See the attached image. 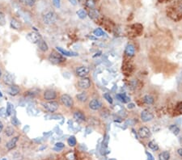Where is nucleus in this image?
<instances>
[{"label": "nucleus", "instance_id": "nucleus-1", "mask_svg": "<svg viewBox=\"0 0 182 160\" xmlns=\"http://www.w3.org/2000/svg\"><path fill=\"white\" fill-rule=\"evenodd\" d=\"M40 99H41L43 102H47V101H53L56 100L58 98V93L57 91L54 89H45L44 91H41V93L40 95Z\"/></svg>", "mask_w": 182, "mask_h": 160}, {"label": "nucleus", "instance_id": "nucleus-2", "mask_svg": "<svg viewBox=\"0 0 182 160\" xmlns=\"http://www.w3.org/2000/svg\"><path fill=\"white\" fill-rule=\"evenodd\" d=\"M41 19L45 25H52L57 22L58 15L53 11H47L42 14Z\"/></svg>", "mask_w": 182, "mask_h": 160}, {"label": "nucleus", "instance_id": "nucleus-3", "mask_svg": "<svg viewBox=\"0 0 182 160\" xmlns=\"http://www.w3.org/2000/svg\"><path fill=\"white\" fill-rule=\"evenodd\" d=\"M59 104H62L65 108L71 109L74 105H75V99H73L70 95L68 94H62L59 97Z\"/></svg>", "mask_w": 182, "mask_h": 160}, {"label": "nucleus", "instance_id": "nucleus-4", "mask_svg": "<svg viewBox=\"0 0 182 160\" xmlns=\"http://www.w3.org/2000/svg\"><path fill=\"white\" fill-rule=\"evenodd\" d=\"M86 104L87 108L92 112H99L103 108V104L101 100L97 98H92L89 99Z\"/></svg>", "mask_w": 182, "mask_h": 160}, {"label": "nucleus", "instance_id": "nucleus-5", "mask_svg": "<svg viewBox=\"0 0 182 160\" xmlns=\"http://www.w3.org/2000/svg\"><path fill=\"white\" fill-rule=\"evenodd\" d=\"M41 106L49 113H53L58 111L59 106H60V104H59V102L56 101V100H53V101L42 102Z\"/></svg>", "mask_w": 182, "mask_h": 160}, {"label": "nucleus", "instance_id": "nucleus-6", "mask_svg": "<svg viewBox=\"0 0 182 160\" xmlns=\"http://www.w3.org/2000/svg\"><path fill=\"white\" fill-rule=\"evenodd\" d=\"M91 80L87 78V77H84V78H80L78 80L76 83L77 88L80 91H87L91 87Z\"/></svg>", "mask_w": 182, "mask_h": 160}, {"label": "nucleus", "instance_id": "nucleus-7", "mask_svg": "<svg viewBox=\"0 0 182 160\" xmlns=\"http://www.w3.org/2000/svg\"><path fill=\"white\" fill-rule=\"evenodd\" d=\"M41 93V90L37 87H34L25 91L24 92V96L28 99H36L40 97Z\"/></svg>", "mask_w": 182, "mask_h": 160}, {"label": "nucleus", "instance_id": "nucleus-8", "mask_svg": "<svg viewBox=\"0 0 182 160\" xmlns=\"http://www.w3.org/2000/svg\"><path fill=\"white\" fill-rule=\"evenodd\" d=\"M48 61L53 65H59L64 61V58L59 52H51L49 54Z\"/></svg>", "mask_w": 182, "mask_h": 160}, {"label": "nucleus", "instance_id": "nucleus-9", "mask_svg": "<svg viewBox=\"0 0 182 160\" xmlns=\"http://www.w3.org/2000/svg\"><path fill=\"white\" fill-rule=\"evenodd\" d=\"M0 81L6 87H10L11 85L15 84V77L9 72L5 71Z\"/></svg>", "mask_w": 182, "mask_h": 160}, {"label": "nucleus", "instance_id": "nucleus-10", "mask_svg": "<svg viewBox=\"0 0 182 160\" xmlns=\"http://www.w3.org/2000/svg\"><path fill=\"white\" fill-rule=\"evenodd\" d=\"M75 99L78 104H86L89 100V94L87 91H82L75 96Z\"/></svg>", "mask_w": 182, "mask_h": 160}, {"label": "nucleus", "instance_id": "nucleus-11", "mask_svg": "<svg viewBox=\"0 0 182 160\" xmlns=\"http://www.w3.org/2000/svg\"><path fill=\"white\" fill-rule=\"evenodd\" d=\"M90 73V69L89 67H87V66H77L75 70V74L77 77L79 78H84V77H87V76L89 75Z\"/></svg>", "mask_w": 182, "mask_h": 160}, {"label": "nucleus", "instance_id": "nucleus-12", "mask_svg": "<svg viewBox=\"0 0 182 160\" xmlns=\"http://www.w3.org/2000/svg\"><path fill=\"white\" fill-rule=\"evenodd\" d=\"M72 116L73 118L77 122H84L86 121L87 117L85 113H83V111L79 110V109H75L73 111L72 113Z\"/></svg>", "mask_w": 182, "mask_h": 160}, {"label": "nucleus", "instance_id": "nucleus-13", "mask_svg": "<svg viewBox=\"0 0 182 160\" xmlns=\"http://www.w3.org/2000/svg\"><path fill=\"white\" fill-rule=\"evenodd\" d=\"M140 119L143 122H150L154 119V114L149 110L145 109L140 113Z\"/></svg>", "mask_w": 182, "mask_h": 160}, {"label": "nucleus", "instance_id": "nucleus-14", "mask_svg": "<svg viewBox=\"0 0 182 160\" xmlns=\"http://www.w3.org/2000/svg\"><path fill=\"white\" fill-rule=\"evenodd\" d=\"M41 36L37 33H35V32H31V33H29L27 35H26V39L29 41L30 43H33V44H37L39 42V41L41 39Z\"/></svg>", "mask_w": 182, "mask_h": 160}, {"label": "nucleus", "instance_id": "nucleus-15", "mask_svg": "<svg viewBox=\"0 0 182 160\" xmlns=\"http://www.w3.org/2000/svg\"><path fill=\"white\" fill-rule=\"evenodd\" d=\"M22 92V89L19 85L13 84L10 87H7V93L11 96H16Z\"/></svg>", "mask_w": 182, "mask_h": 160}, {"label": "nucleus", "instance_id": "nucleus-16", "mask_svg": "<svg viewBox=\"0 0 182 160\" xmlns=\"http://www.w3.org/2000/svg\"><path fill=\"white\" fill-rule=\"evenodd\" d=\"M138 134H139V137H141L143 139L149 138L151 136V130L149 129V128L146 127V126L139 128V129L138 130Z\"/></svg>", "mask_w": 182, "mask_h": 160}, {"label": "nucleus", "instance_id": "nucleus-17", "mask_svg": "<svg viewBox=\"0 0 182 160\" xmlns=\"http://www.w3.org/2000/svg\"><path fill=\"white\" fill-rule=\"evenodd\" d=\"M18 141H19V136L12 137L9 141L6 142V145H5L6 149L7 151H12L13 149L16 147V144H17Z\"/></svg>", "mask_w": 182, "mask_h": 160}, {"label": "nucleus", "instance_id": "nucleus-18", "mask_svg": "<svg viewBox=\"0 0 182 160\" xmlns=\"http://www.w3.org/2000/svg\"><path fill=\"white\" fill-rule=\"evenodd\" d=\"M10 26L12 29H15V30H21L23 28V24L22 23L19 21V19H15V18H12L11 19V22H10Z\"/></svg>", "mask_w": 182, "mask_h": 160}, {"label": "nucleus", "instance_id": "nucleus-19", "mask_svg": "<svg viewBox=\"0 0 182 160\" xmlns=\"http://www.w3.org/2000/svg\"><path fill=\"white\" fill-rule=\"evenodd\" d=\"M3 133H4L5 136H7V137H14L15 133V128L12 125H7V127H4Z\"/></svg>", "mask_w": 182, "mask_h": 160}, {"label": "nucleus", "instance_id": "nucleus-20", "mask_svg": "<svg viewBox=\"0 0 182 160\" xmlns=\"http://www.w3.org/2000/svg\"><path fill=\"white\" fill-rule=\"evenodd\" d=\"M37 47H38V49L42 53H47L49 51V45L47 42L44 40L43 38H41L39 42L37 44Z\"/></svg>", "mask_w": 182, "mask_h": 160}, {"label": "nucleus", "instance_id": "nucleus-21", "mask_svg": "<svg viewBox=\"0 0 182 160\" xmlns=\"http://www.w3.org/2000/svg\"><path fill=\"white\" fill-rule=\"evenodd\" d=\"M125 55L128 57H133L135 53V48L133 45L129 44L126 45L125 49Z\"/></svg>", "mask_w": 182, "mask_h": 160}, {"label": "nucleus", "instance_id": "nucleus-22", "mask_svg": "<svg viewBox=\"0 0 182 160\" xmlns=\"http://www.w3.org/2000/svg\"><path fill=\"white\" fill-rule=\"evenodd\" d=\"M87 15L91 18V19H97L99 17H100V12L96 8H92V9H90V11H88L87 13Z\"/></svg>", "mask_w": 182, "mask_h": 160}, {"label": "nucleus", "instance_id": "nucleus-23", "mask_svg": "<svg viewBox=\"0 0 182 160\" xmlns=\"http://www.w3.org/2000/svg\"><path fill=\"white\" fill-rule=\"evenodd\" d=\"M56 48H57L58 52L60 53L62 55H65V56H68V57H76L79 55L77 53L71 52V51H67V50L63 49L61 47H56Z\"/></svg>", "mask_w": 182, "mask_h": 160}, {"label": "nucleus", "instance_id": "nucleus-24", "mask_svg": "<svg viewBox=\"0 0 182 160\" xmlns=\"http://www.w3.org/2000/svg\"><path fill=\"white\" fill-rule=\"evenodd\" d=\"M143 99L144 103L146 104H147V105H151L155 102V99H154V98L151 95H144Z\"/></svg>", "mask_w": 182, "mask_h": 160}, {"label": "nucleus", "instance_id": "nucleus-25", "mask_svg": "<svg viewBox=\"0 0 182 160\" xmlns=\"http://www.w3.org/2000/svg\"><path fill=\"white\" fill-rule=\"evenodd\" d=\"M170 153L168 151H163L159 155V160H169Z\"/></svg>", "mask_w": 182, "mask_h": 160}, {"label": "nucleus", "instance_id": "nucleus-26", "mask_svg": "<svg viewBox=\"0 0 182 160\" xmlns=\"http://www.w3.org/2000/svg\"><path fill=\"white\" fill-rule=\"evenodd\" d=\"M116 97L117 99L121 101V103H127L129 101V98L125 95V94H117L116 95Z\"/></svg>", "mask_w": 182, "mask_h": 160}, {"label": "nucleus", "instance_id": "nucleus-27", "mask_svg": "<svg viewBox=\"0 0 182 160\" xmlns=\"http://www.w3.org/2000/svg\"><path fill=\"white\" fill-rule=\"evenodd\" d=\"M77 15L79 16V18L81 19H83L86 18L87 16V13L86 11H84L83 9H79V11H77L76 12Z\"/></svg>", "mask_w": 182, "mask_h": 160}, {"label": "nucleus", "instance_id": "nucleus-28", "mask_svg": "<svg viewBox=\"0 0 182 160\" xmlns=\"http://www.w3.org/2000/svg\"><path fill=\"white\" fill-rule=\"evenodd\" d=\"M67 144L69 145L70 146H75L77 144V141L76 138L75 136H70L69 138L67 139Z\"/></svg>", "mask_w": 182, "mask_h": 160}, {"label": "nucleus", "instance_id": "nucleus-29", "mask_svg": "<svg viewBox=\"0 0 182 160\" xmlns=\"http://www.w3.org/2000/svg\"><path fill=\"white\" fill-rule=\"evenodd\" d=\"M12 112H13V105L8 102L7 104V109H6V115H7V117H10L11 115Z\"/></svg>", "mask_w": 182, "mask_h": 160}, {"label": "nucleus", "instance_id": "nucleus-30", "mask_svg": "<svg viewBox=\"0 0 182 160\" xmlns=\"http://www.w3.org/2000/svg\"><path fill=\"white\" fill-rule=\"evenodd\" d=\"M169 129H170V131L173 133V134H175V135H178V134L180 133V129H179V127H177V125H170V126H169Z\"/></svg>", "mask_w": 182, "mask_h": 160}, {"label": "nucleus", "instance_id": "nucleus-31", "mask_svg": "<svg viewBox=\"0 0 182 160\" xmlns=\"http://www.w3.org/2000/svg\"><path fill=\"white\" fill-rule=\"evenodd\" d=\"M85 5H86L87 7H88V8H90V9L95 8V6H96V1H95V0H86V2H85Z\"/></svg>", "mask_w": 182, "mask_h": 160}, {"label": "nucleus", "instance_id": "nucleus-32", "mask_svg": "<svg viewBox=\"0 0 182 160\" xmlns=\"http://www.w3.org/2000/svg\"><path fill=\"white\" fill-rule=\"evenodd\" d=\"M93 34H94V36H96V37H102L103 35H105V32H104L101 28H96V29L93 31Z\"/></svg>", "mask_w": 182, "mask_h": 160}, {"label": "nucleus", "instance_id": "nucleus-33", "mask_svg": "<svg viewBox=\"0 0 182 160\" xmlns=\"http://www.w3.org/2000/svg\"><path fill=\"white\" fill-rule=\"evenodd\" d=\"M148 147L150 149H151L152 151H158L159 150V146L154 141H151L148 143Z\"/></svg>", "mask_w": 182, "mask_h": 160}, {"label": "nucleus", "instance_id": "nucleus-34", "mask_svg": "<svg viewBox=\"0 0 182 160\" xmlns=\"http://www.w3.org/2000/svg\"><path fill=\"white\" fill-rule=\"evenodd\" d=\"M6 24V16L3 11H0V27Z\"/></svg>", "mask_w": 182, "mask_h": 160}, {"label": "nucleus", "instance_id": "nucleus-35", "mask_svg": "<svg viewBox=\"0 0 182 160\" xmlns=\"http://www.w3.org/2000/svg\"><path fill=\"white\" fill-rule=\"evenodd\" d=\"M64 147H65V144H64V143H62V142H57V143L55 144V147L53 148V150L57 151H62Z\"/></svg>", "mask_w": 182, "mask_h": 160}, {"label": "nucleus", "instance_id": "nucleus-36", "mask_svg": "<svg viewBox=\"0 0 182 160\" xmlns=\"http://www.w3.org/2000/svg\"><path fill=\"white\" fill-rule=\"evenodd\" d=\"M36 2L37 0H24V4L29 7H33L34 5L36 4Z\"/></svg>", "mask_w": 182, "mask_h": 160}, {"label": "nucleus", "instance_id": "nucleus-37", "mask_svg": "<svg viewBox=\"0 0 182 160\" xmlns=\"http://www.w3.org/2000/svg\"><path fill=\"white\" fill-rule=\"evenodd\" d=\"M11 125L15 126V127H16V126H18L19 125V121H18V119L16 118L15 116H12L11 117Z\"/></svg>", "mask_w": 182, "mask_h": 160}, {"label": "nucleus", "instance_id": "nucleus-38", "mask_svg": "<svg viewBox=\"0 0 182 160\" xmlns=\"http://www.w3.org/2000/svg\"><path fill=\"white\" fill-rule=\"evenodd\" d=\"M104 98L106 99V101H108L109 104H113V97L111 96L109 93H105L104 94Z\"/></svg>", "mask_w": 182, "mask_h": 160}, {"label": "nucleus", "instance_id": "nucleus-39", "mask_svg": "<svg viewBox=\"0 0 182 160\" xmlns=\"http://www.w3.org/2000/svg\"><path fill=\"white\" fill-rule=\"evenodd\" d=\"M7 115H6V110H5V108H0V118L5 117Z\"/></svg>", "mask_w": 182, "mask_h": 160}, {"label": "nucleus", "instance_id": "nucleus-40", "mask_svg": "<svg viewBox=\"0 0 182 160\" xmlns=\"http://www.w3.org/2000/svg\"><path fill=\"white\" fill-rule=\"evenodd\" d=\"M4 123L3 122V121L0 119V133H3V129H4Z\"/></svg>", "mask_w": 182, "mask_h": 160}, {"label": "nucleus", "instance_id": "nucleus-41", "mask_svg": "<svg viewBox=\"0 0 182 160\" xmlns=\"http://www.w3.org/2000/svg\"><path fill=\"white\" fill-rule=\"evenodd\" d=\"M53 5L57 7V8H59L60 7V0H53Z\"/></svg>", "mask_w": 182, "mask_h": 160}, {"label": "nucleus", "instance_id": "nucleus-42", "mask_svg": "<svg viewBox=\"0 0 182 160\" xmlns=\"http://www.w3.org/2000/svg\"><path fill=\"white\" fill-rule=\"evenodd\" d=\"M146 154H147V160H155L154 159V157L152 156V155H151V153L147 152Z\"/></svg>", "mask_w": 182, "mask_h": 160}, {"label": "nucleus", "instance_id": "nucleus-43", "mask_svg": "<svg viewBox=\"0 0 182 160\" xmlns=\"http://www.w3.org/2000/svg\"><path fill=\"white\" fill-rule=\"evenodd\" d=\"M4 69L3 68V66H0V79H1V78L3 77V74H4Z\"/></svg>", "mask_w": 182, "mask_h": 160}, {"label": "nucleus", "instance_id": "nucleus-44", "mask_svg": "<svg viewBox=\"0 0 182 160\" xmlns=\"http://www.w3.org/2000/svg\"><path fill=\"white\" fill-rule=\"evenodd\" d=\"M69 2H71V3L74 5V6H75L77 4V1L76 0H68Z\"/></svg>", "mask_w": 182, "mask_h": 160}, {"label": "nucleus", "instance_id": "nucleus-45", "mask_svg": "<svg viewBox=\"0 0 182 160\" xmlns=\"http://www.w3.org/2000/svg\"><path fill=\"white\" fill-rule=\"evenodd\" d=\"M177 153L179 155L181 156V157H182V148H180V149L178 150Z\"/></svg>", "mask_w": 182, "mask_h": 160}, {"label": "nucleus", "instance_id": "nucleus-46", "mask_svg": "<svg viewBox=\"0 0 182 160\" xmlns=\"http://www.w3.org/2000/svg\"><path fill=\"white\" fill-rule=\"evenodd\" d=\"M128 108H134V104H128Z\"/></svg>", "mask_w": 182, "mask_h": 160}, {"label": "nucleus", "instance_id": "nucleus-47", "mask_svg": "<svg viewBox=\"0 0 182 160\" xmlns=\"http://www.w3.org/2000/svg\"><path fill=\"white\" fill-rule=\"evenodd\" d=\"M3 96V94H2V92L0 91V97H2Z\"/></svg>", "mask_w": 182, "mask_h": 160}, {"label": "nucleus", "instance_id": "nucleus-48", "mask_svg": "<svg viewBox=\"0 0 182 160\" xmlns=\"http://www.w3.org/2000/svg\"><path fill=\"white\" fill-rule=\"evenodd\" d=\"M0 160H7V159H5V158H3V159H1Z\"/></svg>", "mask_w": 182, "mask_h": 160}, {"label": "nucleus", "instance_id": "nucleus-49", "mask_svg": "<svg viewBox=\"0 0 182 160\" xmlns=\"http://www.w3.org/2000/svg\"><path fill=\"white\" fill-rule=\"evenodd\" d=\"M1 142H2V137H0V143H1Z\"/></svg>", "mask_w": 182, "mask_h": 160}]
</instances>
